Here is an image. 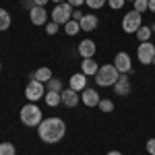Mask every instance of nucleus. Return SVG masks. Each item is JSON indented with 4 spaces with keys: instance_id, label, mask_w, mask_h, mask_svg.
<instances>
[{
    "instance_id": "obj_15",
    "label": "nucleus",
    "mask_w": 155,
    "mask_h": 155,
    "mask_svg": "<svg viewBox=\"0 0 155 155\" xmlns=\"http://www.w3.org/2000/svg\"><path fill=\"white\" fill-rule=\"evenodd\" d=\"M95 41H91V39H83L81 44H79V54L83 56V58H93L95 56Z\"/></svg>"
},
{
    "instance_id": "obj_38",
    "label": "nucleus",
    "mask_w": 155,
    "mask_h": 155,
    "mask_svg": "<svg viewBox=\"0 0 155 155\" xmlns=\"http://www.w3.org/2000/svg\"><path fill=\"white\" fill-rule=\"evenodd\" d=\"M126 2H134V0H126Z\"/></svg>"
},
{
    "instance_id": "obj_32",
    "label": "nucleus",
    "mask_w": 155,
    "mask_h": 155,
    "mask_svg": "<svg viewBox=\"0 0 155 155\" xmlns=\"http://www.w3.org/2000/svg\"><path fill=\"white\" fill-rule=\"evenodd\" d=\"M23 4L27 6V8H29V11H31V8L35 6V2H33V0H23Z\"/></svg>"
},
{
    "instance_id": "obj_27",
    "label": "nucleus",
    "mask_w": 155,
    "mask_h": 155,
    "mask_svg": "<svg viewBox=\"0 0 155 155\" xmlns=\"http://www.w3.org/2000/svg\"><path fill=\"white\" fill-rule=\"evenodd\" d=\"M56 31H58V23H46V33L48 35H56Z\"/></svg>"
},
{
    "instance_id": "obj_5",
    "label": "nucleus",
    "mask_w": 155,
    "mask_h": 155,
    "mask_svg": "<svg viewBox=\"0 0 155 155\" xmlns=\"http://www.w3.org/2000/svg\"><path fill=\"white\" fill-rule=\"evenodd\" d=\"M44 95H46L44 83H39L37 79H31V81L27 83V87H25V97H27L31 104H35V101H39Z\"/></svg>"
},
{
    "instance_id": "obj_2",
    "label": "nucleus",
    "mask_w": 155,
    "mask_h": 155,
    "mask_svg": "<svg viewBox=\"0 0 155 155\" xmlns=\"http://www.w3.org/2000/svg\"><path fill=\"white\" fill-rule=\"evenodd\" d=\"M19 118H21V122H23L25 126H39L41 124V120H44V112L39 110V106H35V104H27V106L21 107V114H19Z\"/></svg>"
},
{
    "instance_id": "obj_1",
    "label": "nucleus",
    "mask_w": 155,
    "mask_h": 155,
    "mask_svg": "<svg viewBox=\"0 0 155 155\" xmlns=\"http://www.w3.org/2000/svg\"><path fill=\"white\" fill-rule=\"evenodd\" d=\"M64 132H66V124H64L62 118H56V116L54 118H44L41 124L37 126V134L46 145H54L58 141H62Z\"/></svg>"
},
{
    "instance_id": "obj_4",
    "label": "nucleus",
    "mask_w": 155,
    "mask_h": 155,
    "mask_svg": "<svg viewBox=\"0 0 155 155\" xmlns=\"http://www.w3.org/2000/svg\"><path fill=\"white\" fill-rule=\"evenodd\" d=\"M72 8L68 2H62V4H56L54 6V11H52V21L58 25H66L68 21L72 19Z\"/></svg>"
},
{
    "instance_id": "obj_13",
    "label": "nucleus",
    "mask_w": 155,
    "mask_h": 155,
    "mask_svg": "<svg viewBox=\"0 0 155 155\" xmlns=\"http://www.w3.org/2000/svg\"><path fill=\"white\" fill-rule=\"evenodd\" d=\"M79 25H81V31H95L97 25H99V19H97L95 15H91V12H87V15H83V19L79 21Z\"/></svg>"
},
{
    "instance_id": "obj_14",
    "label": "nucleus",
    "mask_w": 155,
    "mask_h": 155,
    "mask_svg": "<svg viewBox=\"0 0 155 155\" xmlns=\"http://www.w3.org/2000/svg\"><path fill=\"white\" fill-rule=\"evenodd\" d=\"M68 87H71V89H74L77 93H79V91H85V89H87V77H85L83 72L72 74L71 81H68Z\"/></svg>"
},
{
    "instance_id": "obj_34",
    "label": "nucleus",
    "mask_w": 155,
    "mask_h": 155,
    "mask_svg": "<svg viewBox=\"0 0 155 155\" xmlns=\"http://www.w3.org/2000/svg\"><path fill=\"white\" fill-rule=\"evenodd\" d=\"M33 2H35V6H44V4H46L48 0H33Z\"/></svg>"
},
{
    "instance_id": "obj_35",
    "label": "nucleus",
    "mask_w": 155,
    "mask_h": 155,
    "mask_svg": "<svg viewBox=\"0 0 155 155\" xmlns=\"http://www.w3.org/2000/svg\"><path fill=\"white\" fill-rule=\"evenodd\" d=\"M106 155H122L120 151H110V153H106Z\"/></svg>"
},
{
    "instance_id": "obj_29",
    "label": "nucleus",
    "mask_w": 155,
    "mask_h": 155,
    "mask_svg": "<svg viewBox=\"0 0 155 155\" xmlns=\"http://www.w3.org/2000/svg\"><path fill=\"white\" fill-rule=\"evenodd\" d=\"M147 151L151 155H155V139H149V141H147Z\"/></svg>"
},
{
    "instance_id": "obj_12",
    "label": "nucleus",
    "mask_w": 155,
    "mask_h": 155,
    "mask_svg": "<svg viewBox=\"0 0 155 155\" xmlns=\"http://www.w3.org/2000/svg\"><path fill=\"white\" fill-rule=\"evenodd\" d=\"M83 95H81V101H83L87 107H97L99 106V101H101V97H99V93H97L95 89H85V91H81Z\"/></svg>"
},
{
    "instance_id": "obj_40",
    "label": "nucleus",
    "mask_w": 155,
    "mask_h": 155,
    "mask_svg": "<svg viewBox=\"0 0 155 155\" xmlns=\"http://www.w3.org/2000/svg\"><path fill=\"white\" fill-rule=\"evenodd\" d=\"M0 68H2V64H0Z\"/></svg>"
},
{
    "instance_id": "obj_16",
    "label": "nucleus",
    "mask_w": 155,
    "mask_h": 155,
    "mask_svg": "<svg viewBox=\"0 0 155 155\" xmlns=\"http://www.w3.org/2000/svg\"><path fill=\"white\" fill-rule=\"evenodd\" d=\"M99 71V64H97L93 58H83L81 62V72L85 77H95V72Z\"/></svg>"
},
{
    "instance_id": "obj_39",
    "label": "nucleus",
    "mask_w": 155,
    "mask_h": 155,
    "mask_svg": "<svg viewBox=\"0 0 155 155\" xmlns=\"http://www.w3.org/2000/svg\"><path fill=\"white\" fill-rule=\"evenodd\" d=\"M153 64H155V58H153Z\"/></svg>"
},
{
    "instance_id": "obj_9",
    "label": "nucleus",
    "mask_w": 155,
    "mask_h": 155,
    "mask_svg": "<svg viewBox=\"0 0 155 155\" xmlns=\"http://www.w3.org/2000/svg\"><path fill=\"white\" fill-rule=\"evenodd\" d=\"M114 91H116V95H120V97L130 95L132 85H130V81H128V77H126V74H120V77H118V81L114 83Z\"/></svg>"
},
{
    "instance_id": "obj_17",
    "label": "nucleus",
    "mask_w": 155,
    "mask_h": 155,
    "mask_svg": "<svg viewBox=\"0 0 155 155\" xmlns=\"http://www.w3.org/2000/svg\"><path fill=\"white\" fill-rule=\"evenodd\" d=\"M31 79H37L39 83H48L50 79H52V71H50L48 66H41V68H37V71L31 74Z\"/></svg>"
},
{
    "instance_id": "obj_22",
    "label": "nucleus",
    "mask_w": 155,
    "mask_h": 155,
    "mask_svg": "<svg viewBox=\"0 0 155 155\" xmlns=\"http://www.w3.org/2000/svg\"><path fill=\"white\" fill-rule=\"evenodd\" d=\"M0 155H17V149L12 143H0Z\"/></svg>"
},
{
    "instance_id": "obj_23",
    "label": "nucleus",
    "mask_w": 155,
    "mask_h": 155,
    "mask_svg": "<svg viewBox=\"0 0 155 155\" xmlns=\"http://www.w3.org/2000/svg\"><path fill=\"white\" fill-rule=\"evenodd\" d=\"M46 85H48V91H58V93L62 91V81H60V79H54V77H52Z\"/></svg>"
},
{
    "instance_id": "obj_30",
    "label": "nucleus",
    "mask_w": 155,
    "mask_h": 155,
    "mask_svg": "<svg viewBox=\"0 0 155 155\" xmlns=\"http://www.w3.org/2000/svg\"><path fill=\"white\" fill-rule=\"evenodd\" d=\"M83 15H85V12H81L79 8H74V11H72V21H81V19H83Z\"/></svg>"
},
{
    "instance_id": "obj_3",
    "label": "nucleus",
    "mask_w": 155,
    "mask_h": 155,
    "mask_svg": "<svg viewBox=\"0 0 155 155\" xmlns=\"http://www.w3.org/2000/svg\"><path fill=\"white\" fill-rule=\"evenodd\" d=\"M118 77H120V72L116 71L114 64H104L95 72V83L99 87H114V83L118 81Z\"/></svg>"
},
{
    "instance_id": "obj_24",
    "label": "nucleus",
    "mask_w": 155,
    "mask_h": 155,
    "mask_svg": "<svg viewBox=\"0 0 155 155\" xmlns=\"http://www.w3.org/2000/svg\"><path fill=\"white\" fill-rule=\"evenodd\" d=\"M97 107H99L101 112H106V114H110V112H114V101H112V99H101Z\"/></svg>"
},
{
    "instance_id": "obj_6",
    "label": "nucleus",
    "mask_w": 155,
    "mask_h": 155,
    "mask_svg": "<svg viewBox=\"0 0 155 155\" xmlns=\"http://www.w3.org/2000/svg\"><path fill=\"white\" fill-rule=\"evenodd\" d=\"M141 25H143V19H141V12H137V11L126 12L124 19H122V29H124V33H137Z\"/></svg>"
},
{
    "instance_id": "obj_19",
    "label": "nucleus",
    "mask_w": 155,
    "mask_h": 155,
    "mask_svg": "<svg viewBox=\"0 0 155 155\" xmlns=\"http://www.w3.org/2000/svg\"><path fill=\"white\" fill-rule=\"evenodd\" d=\"M12 19H11V12H6L4 8H0V31H6L11 27Z\"/></svg>"
},
{
    "instance_id": "obj_7",
    "label": "nucleus",
    "mask_w": 155,
    "mask_h": 155,
    "mask_svg": "<svg viewBox=\"0 0 155 155\" xmlns=\"http://www.w3.org/2000/svg\"><path fill=\"white\" fill-rule=\"evenodd\" d=\"M137 56H139V62H141V64H153L155 46L151 41H143V44L137 48Z\"/></svg>"
},
{
    "instance_id": "obj_11",
    "label": "nucleus",
    "mask_w": 155,
    "mask_h": 155,
    "mask_svg": "<svg viewBox=\"0 0 155 155\" xmlns=\"http://www.w3.org/2000/svg\"><path fill=\"white\" fill-rule=\"evenodd\" d=\"M60 97H62V104L66 107H74L81 101V95H79L74 89H71V87H68V89H62V91H60Z\"/></svg>"
},
{
    "instance_id": "obj_21",
    "label": "nucleus",
    "mask_w": 155,
    "mask_h": 155,
    "mask_svg": "<svg viewBox=\"0 0 155 155\" xmlns=\"http://www.w3.org/2000/svg\"><path fill=\"white\" fill-rule=\"evenodd\" d=\"M64 31H66V35H77L79 31H81V25H79V21H68V23L64 25Z\"/></svg>"
},
{
    "instance_id": "obj_8",
    "label": "nucleus",
    "mask_w": 155,
    "mask_h": 155,
    "mask_svg": "<svg viewBox=\"0 0 155 155\" xmlns=\"http://www.w3.org/2000/svg\"><path fill=\"white\" fill-rule=\"evenodd\" d=\"M114 66H116V71L120 74H128L132 71V62H130V56L126 54V52H118L116 56H114Z\"/></svg>"
},
{
    "instance_id": "obj_36",
    "label": "nucleus",
    "mask_w": 155,
    "mask_h": 155,
    "mask_svg": "<svg viewBox=\"0 0 155 155\" xmlns=\"http://www.w3.org/2000/svg\"><path fill=\"white\" fill-rule=\"evenodd\" d=\"M54 4H62V2H66V0H52Z\"/></svg>"
},
{
    "instance_id": "obj_10",
    "label": "nucleus",
    "mask_w": 155,
    "mask_h": 155,
    "mask_svg": "<svg viewBox=\"0 0 155 155\" xmlns=\"http://www.w3.org/2000/svg\"><path fill=\"white\" fill-rule=\"evenodd\" d=\"M29 19H31V23L33 25H46L48 23V11L44 8V6H33L31 11H29Z\"/></svg>"
},
{
    "instance_id": "obj_28",
    "label": "nucleus",
    "mask_w": 155,
    "mask_h": 155,
    "mask_svg": "<svg viewBox=\"0 0 155 155\" xmlns=\"http://www.w3.org/2000/svg\"><path fill=\"white\" fill-rule=\"evenodd\" d=\"M124 2H126V0H107L110 8H114V11H120V8L124 6Z\"/></svg>"
},
{
    "instance_id": "obj_25",
    "label": "nucleus",
    "mask_w": 155,
    "mask_h": 155,
    "mask_svg": "<svg viewBox=\"0 0 155 155\" xmlns=\"http://www.w3.org/2000/svg\"><path fill=\"white\" fill-rule=\"evenodd\" d=\"M132 6H134V11H137V12H145L147 8H149V0H134Z\"/></svg>"
},
{
    "instance_id": "obj_31",
    "label": "nucleus",
    "mask_w": 155,
    "mask_h": 155,
    "mask_svg": "<svg viewBox=\"0 0 155 155\" xmlns=\"http://www.w3.org/2000/svg\"><path fill=\"white\" fill-rule=\"evenodd\" d=\"M66 2H68V4H71L72 8H79V6H81V4H85V0H66Z\"/></svg>"
},
{
    "instance_id": "obj_18",
    "label": "nucleus",
    "mask_w": 155,
    "mask_h": 155,
    "mask_svg": "<svg viewBox=\"0 0 155 155\" xmlns=\"http://www.w3.org/2000/svg\"><path fill=\"white\" fill-rule=\"evenodd\" d=\"M44 101H46L50 107H56L58 104H62V97H60L58 91H46V95H44Z\"/></svg>"
},
{
    "instance_id": "obj_37",
    "label": "nucleus",
    "mask_w": 155,
    "mask_h": 155,
    "mask_svg": "<svg viewBox=\"0 0 155 155\" xmlns=\"http://www.w3.org/2000/svg\"><path fill=\"white\" fill-rule=\"evenodd\" d=\"M151 31H153V33H155V25H153V27H151Z\"/></svg>"
},
{
    "instance_id": "obj_20",
    "label": "nucleus",
    "mask_w": 155,
    "mask_h": 155,
    "mask_svg": "<svg viewBox=\"0 0 155 155\" xmlns=\"http://www.w3.org/2000/svg\"><path fill=\"white\" fill-rule=\"evenodd\" d=\"M153 35V31H151V27H147V25H141L139 27V31H137V37H139V41L143 44V41H149V37Z\"/></svg>"
},
{
    "instance_id": "obj_26",
    "label": "nucleus",
    "mask_w": 155,
    "mask_h": 155,
    "mask_svg": "<svg viewBox=\"0 0 155 155\" xmlns=\"http://www.w3.org/2000/svg\"><path fill=\"white\" fill-rule=\"evenodd\" d=\"M85 4H87L89 8H93V11H97V8H101V6L106 4V0H85Z\"/></svg>"
},
{
    "instance_id": "obj_33",
    "label": "nucleus",
    "mask_w": 155,
    "mask_h": 155,
    "mask_svg": "<svg viewBox=\"0 0 155 155\" xmlns=\"http://www.w3.org/2000/svg\"><path fill=\"white\" fill-rule=\"evenodd\" d=\"M149 11L155 12V0H149Z\"/></svg>"
}]
</instances>
